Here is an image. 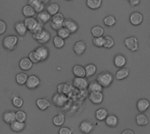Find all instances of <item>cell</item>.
<instances>
[{
  "label": "cell",
  "mask_w": 150,
  "mask_h": 134,
  "mask_svg": "<svg viewBox=\"0 0 150 134\" xmlns=\"http://www.w3.org/2000/svg\"><path fill=\"white\" fill-rule=\"evenodd\" d=\"M71 33H70V32L66 28V27H64V26H62L61 29H59L58 31H57V35L58 36H60L61 38H62V39H68L69 37V35H70Z\"/></svg>",
  "instance_id": "cell-41"
},
{
  "label": "cell",
  "mask_w": 150,
  "mask_h": 134,
  "mask_svg": "<svg viewBox=\"0 0 150 134\" xmlns=\"http://www.w3.org/2000/svg\"><path fill=\"white\" fill-rule=\"evenodd\" d=\"M93 128H94L93 124H92L91 121H88V120L83 121V122L80 124V126H79V129H80L81 133H83L84 134L91 133L92 132Z\"/></svg>",
  "instance_id": "cell-13"
},
{
  "label": "cell",
  "mask_w": 150,
  "mask_h": 134,
  "mask_svg": "<svg viewBox=\"0 0 150 134\" xmlns=\"http://www.w3.org/2000/svg\"><path fill=\"white\" fill-rule=\"evenodd\" d=\"M53 42H54V46L56 48H58V49L62 48V47H64V45H65V40H64V39L61 38V37L58 36V35H56V36L54 37Z\"/></svg>",
  "instance_id": "cell-39"
},
{
  "label": "cell",
  "mask_w": 150,
  "mask_h": 134,
  "mask_svg": "<svg viewBox=\"0 0 150 134\" xmlns=\"http://www.w3.org/2000/svg\"><path fill=\"white\" fill-rule=\"evenodd\" d=\"M73 133V131L72 129L69 128V127H66V126H62L59 129V132L58 134H72Z\"/></svg>",
  "instance_id": "cell-47"
},
{
  "label": "cell",
  "mask_w": 150,
  "mask_h": 134,
  "mask_svg": "<svg viewBox=\"0 0 150 134\" xmlns=\"http://www.w3.org/2000/svg\"><path fill=\"white\" fill-rule=\"evenodd\" d=\"M52 101L54 103V104L57 107H62L66 104L67 101H68V97L65 94H62V93H57L54 94L53 96Z\"/></svg>",
  "instance_id": "cell-6"
},
{
  "label": "cell",
  "mask_w": 150,
  "mask_h": 134,
  "mask_svg": "<svg viewBox=\"0 0 150 134\" xmlns=\"http://www.w3.org/2000/svg\"><path fill=\"white\" fill-rule=\"evenodd\" d=\"M33 63L28 57H24L19 61V68L23 71H28L32 68Z\"/></svg>",
  "instance_id": "cell-17"
},
{
  "label": "cell",
  "mask_w": 150,
  "mask_h": 134,
  "mask_svg": "<svg viewBox=\"0 0 150 134\" xmlns=\"http://www.w3.org/2000/svg\"><path fill=\"white\" fill-rule=\"evenodd\" d=\"M116 23H117V20L115 17H113L112 15H108L104 18V24L106 26H109V27L113 26L114 25H116Z\"/></svg>",
  "instance_id": "cell-40"
},
{
  "label": "cell",
  "mask_w": 150,
  "mask_h": 134,
  "mask_svg": "<svg viewBox=\"0 0 150 134\" xmlns=\"http://www.w3.org/2000/svg\"><path fill=\"white\" fill-rule=\"evenodd\" d=\"M33 37L35 40H37L40 44H46L47 43L49 40H50V33L46 31L45 29L38 32H35V33H33Z\"/></svg>",
  "instance_id": "cell-4"
},
{
  "label": "cell",
  "mask_w": 150,
  "mask_h": 134,
  "mask_svg": "<svg viewBox=\"0 0 150 134\" xmlns=\"http://www.w3.org/2000/svg\"><path fill=\"white\" fill-rule=\"evenodd\" d=\"M36 105L40 111H46L47 108L50 107L51 104L47 98H39L36 100Z\"/></svg>",
  "instance_id": "cell-22"
},
{
  "label": "cell",
  "mask_w": 150,
  "mask_h": 134,
  "mask_svg": "<svg viewBox=\"0 0 150 134\" xmlns=\"http://www.w3.org/2000/svg\"><path fill=\"white\" fill-rule=\"evenodd\" d=\"M105 39V41H104V47L105 48H112L114 45H115V41H114V39L110 36V35H106L104 37Z\"/></svg>",
  "instance_id": "cell-38"
},
{
  "label": "cell",
  "mask_w": 150,
  "mask_h": 134,
  "mask_svg": "<svg viewBox=\"0 0 150 134\" xmlns=\"http://www.w3.org/2000/svg\"><path fill=\"white\" fill-rule=\"evenodd\" d=\"M113 75L110 72H103L97 76L96 81L104 88H108L113 82Z\"/></svg>",
  "instance_id": "cell-2"
},
{
  "label": "cell",
  "mask_w": 150,
  "mask_h": 134,
  "mask_svg": "<svg viewBox=\"0 0 150 134\" xmlns=\"http://www.w3.org/2000/svg\"><path fill=\"white\" fill-rule=\"evenodd\" d=\"M2 119L4 123L11 125L12 122H14L16 120V112H14L12 111H7L4 112V114L2 116Z\"/></svg>",
  "instance_id": "cell-16"
},
{
  "label": "cell",
  "mask_w": 150,
  "mask_h": 134,
  "mask_svg": "<svg viewBox=\"0 0 150 134\" xmlns=\"http://www.w3.org/2000/svg\"><path fill=\"white\" fill-rule=\"evenodd\" d=\"M72 72L76 77H86L85 68L82 65H75L72 68Z\"/></svg>",
  "instance_id": "cell-21"
},
{
  "label": "cell",
  "mask_w": 150,
  "mask_h": 134,
  "mask_svg": "<svg viewBox=\"0 0 150 134\" xmlns=\"http://www.w3.org/2000/svg\"><path fill=\"white\" fill-rule=\"evenodd\" d=\"M27 3H28L29 5L33 7L35 11L38 12V13L44 10V8H45V4H42L40 0H28Z\"/></svg>",
  "instance_id": "cell-24"
},
{
  "label": "cell",
  "mask_w": 150,
  "mask_h": 134,
  "mask_svg": "<svg viewBox=\"0 0 150 134\" xmlns=\"http://www.w3.org/2000/svg\"><path fill=\"white\" fill-rule=\"evenodd\" d=\"M27 118V115L26 113L24 111H16V120L17 121H19V122H25Z\"/></svg>",
  "instance_id": "cell-44"
},
{
  "label": "cell",
  "mask_w": 150,
  "mask_h": 134,
  "mask_svg": "<svg viewBox=\"0 0 150 134\" xmlns=\"http://www.w3.org/2000/svg\"><path fill=\"white\" fill-rule=\"evenodd\" d=\"M121 134H135L134 133V131H132V130H129V129H127V130H125V131H123Z\"/></svg>",
  "instance_id": "cell-51"
},
{
  "label": "cell",
  "mask_w": 150,
  "mask_h": 134,
  "mask_svg": "<svg viewBox=\"0 0 150 134\" xmlns=\"http://www.w3.org/2000/svg\"><path fill=\"white\" fill-rule=\"evenodd\" d=\"M129 74H130L129 68L123 67V68H120L116 72V74H115V78H116L117 80H119V81H121V80H124V79H126L127 77H128Z\"/></svg>",
  "instance_id": "cell-20"
},
{
  "label": "cell",
  "mask_w": 150,
  "mask_h": 134,
  "mask_svg": "<svg viewBox=\"0 0 150 134\" xmlns=\"http://www.w3.org/2000/svg\"><path fill=\"white\" fill-rule=\"evenodd\" d=\"M143 15L139 12V11H134L133 12L130 17H129V20H130V23L133 25H140L142 22H143Z\"/></svg>",
  "instance_id": "cell-9"
},
{
  "label": "cell",
  "mask_w": 150,
  "mask_h": 134,
  "mask_svg": "<svg viewBox=\"0 0 150 134\" xmlns=\"http://www.w3.org/2000/svg\"><path fill=\"white\" fill-rule=\"evenodd\" d=\"M91 34L93 37H101L103 36L104 32H105V30L102 26L100 25H95L91 28Z\"/></svg>",
  "instance_id": "cell-37"
},
{
  "label": "cell",
  "mask_w": 150,
  "mask_h": 134,
  "mask_svg": "<svg viewBox=\"0 0 150 134\" xmlns=\"http://www.w3.org/2000/svg\"><path fill=\"white\" fill-rule=\"evenodd\" d=\"M18 42V39L17 36L8 35V36L4 37V39L3 40V46L6 50L11 51L16 47Z\"/></svg>",
  "instance_id": "cell-3"
},
{
  "label": "cell",
  "mask_w": 150,
  "mask_h": 134,
  "mask_svg": "<svg viewBox=\"0 0 150 134\" xmlns=\"http://www.w3.org/2000/svg\"><path fill=\"white\" fill-rule=\"evenodd\" d=\"M149 107L150 102L148 99H146V98L140 99V100L137 102V109H138V111H139L141 113H143V112H145L146 111H148Z\"/></svg>",
  "instance_id": "cell-18"
},
{
  "label": "cell",
  "mask_w": 150,
  "mask_h": 134,
  "mask_svg": "<svg viewBox=\"0 0 150 134\" xmlns=\"http://www.w3.org/2000/svg\"><path fill=\"white\" fill-rule=\"evenodd\" d=\"M89 99L94 104H100L104 100V95L102 92H90Z\"/></svg>",
  "instance_id": "cell-11"
},
{
  "label": "cell",
  "mask_w": 150,
  "mask_h": 134,
  "mask_svg": "<svg viewBox=\"0 0 150 134\" xmlns=\"http://www.w3.org/2000/svg\"><path fill=\"white\" fill-rule=\"evenodd\" d=\"M105 124L109 127H116L119 124V119L115 115H108L105 118Z\"/></svg>",
  "instance_id": "cell-27"
},
{
  "label": "cell",
  "mask_w": 150,
  "mask_h": 134,
  "mask_svg": "<svg viewBox=\"0 0 150 134\" xmlns=\"http://www.w3.org/2000/svg\"><path fill=\"white\" fill-rule=\"evenodd\" d=\"M103 0H86V5L91 10H98L101 7Z\"/></svg>",
  "instance_id": "cell-28"
},
{
  "label": "cell",
  "mask_w": 150,
  "mask_h": 134,
  "mask_svg": "<svg viewBox=\"0 0 150 134\" xmlns=\"http://www.w3.org/2000/svg\"><path fill=\"white\" fill-rule=\"evenodd\" d=\"M52 16L47 12V11H40V12H39L38 13V15H37V20L40 22V23H41V24H46V23H47L52 18H51Z\"/></svg>",
  "instance_id": "cell-25"
},
{
  "label": "cell",
  "mask_w": 150,
  "mask_h": 134,
  "mask_svg": "<svg viewBox=\"0 0 150 134\" xmlns=\"http://www.w3.org/2000/svg\"><path fill=\"white\" fill-rule=\"evenodd\" d=\"M113 63L115 65V67L120 68H123L126 66L127 64V58L123 55V54H117L114 56V59H113Z\"/></svg>",
  "instance_id": "cell-19"
},
{
  "label": "cell",
  "mask_w": 150,
  "mask_h": 134,
  "mask_svg": "<svg viewBox=\"0 0 150 134\" xmlns=\"http://www.w3.org/2000/svg\"><path fill=\"white\" fill-rule=\"evenodd\" d=\"M28 58H29V59L32 61V62H33V63H34V64L40 62V60L39 59V57H38V55H37L36 52H35V50H34V51H32V52L29 54Z\"/></svg>",
  "instance_id": "cell-46"
},
{
  "label": "cell",
  "mask_w": 150,
  "mask_h": 134,
  "mask_svg": "<svg viewBox=\"0 0 150 134\" xmlns=\"http://www.w3.org/2000/svg\"><path fill=\"white\" fill-rule=\"evenodd\" d=\"M63 26L66 27L70 33H75L78 30V25L73 19H65L63 22Z\"/></svg>",
  "instance_id": "cell-14"
},
{
  "label": "cell",
  "mask_w": 150,
  "mask_h": 134,
  "mask_svg": "<svg viewBox=\"0 0 150 134\" xmlns=\"http://www.w3.org/2000/svg\"><path fill=\"white\" fill-rule=\"evenodd\" d=\"M59 10H60V6H59V4H56V3L50 4L47 7V11L51 16H54V14L58 13V12H59Z\"/></svg>",
  "instance_id": "cell-36"
},
{
  "label": "cell",
  "mask_w": 150,
  "mask_h": 134,
  "mask_svg": "<svg viewBox=\"0 0 150 134\" xmlns=\"http://www.w3.org/2000/svg\"><path fill=\"white\" fill-rule=\"evenodd\" d=\"M11 130L14 133H20L25 128V122H19L15 120L10 125Z\"/></svg>",
  "instance_id": "cell-23"
},
{
  "label": "cell",
  "mask_w": 150,
  "mask_h": 134,
  "mask_svg": "<svg viewBox=\"0 0 150 134\" xmlns=\"http://www.w3.org/2000/svg\"><path fill=\"white\" fill-rule=\"evenodd\" d=\"M88 81L85 77H76L73 79V86L80 90H84L88 88Z\"/></svg>",
  "instance_id": "cell-7"
},
{
  "label": "cell",
  "mask_w": 150,
  "mask_h": 134,
  "mask_svg": "<svg viewBox=\"0 0 150 134\" xmlns=\"http://www.w3.org/2000/svg\"><path fill=\"white\" fill-rule=\"evenodd\" d=\"M25 25H26L28 31L32 33L38 32L41 30H43V24L40 23L37 19H35L33 17L26 18L24 21Z\"/></svg>",
  "instance_id": "cell-1"
},
{
  "label": "cell",
  "mask_w": 150,
  "mask_h": 134,
  "mask_svg": "<svg viewBox=\"0 0 150 134\" xmlns=\"http://www.w3.org/2000/svg\"><path fill=\"white\" fill-rule=\"evenodd\" d=\"M14 29H15V32L18 33V35H19L20 37L25 36L26 34L27 31H28V29H27L26 25H25V23L21 22V21H18L14 25Z\"/></svg>",
  "instance_id": "cell-15"
},
{
  "label": "cell",
  "mask_w": 150,
  "mask_h": 134,
  "mask_svg": "<svg viewBox=\"0 0 150 134\" xmlns=\"http://www.w3.org/2000/svg\"><path fill=\"white\" fill-rule=\"evenodd\" d=\"M35 52H36L39 59L40 60V61H43L47 60L48 58V56H49V51L44 46H40V47H37L35 49Z\"/></svg>",
  "instance_id": "cell-12"
},
{
  "label": "cell",
  "mask_w": 150,
  "mask_h": 134,
  "mask_svg": "<svg viewBox=\"0 0 150 134\" xmlns=\"http://www.w3.org/2000/svg\"><path fill=\"white\" fill-rule=\"evenodd\" d=\"M22 13L25 17L26 18H29V17H33L34 14L36 13L35 10L33 9V7H32L31 5L29 4H26L23 7L22 9Z\"/></svg>",
  "instance_id": "cell-31"
},
{
  "label": "cell",
  "mask_w": 150,
  "mask_h": 134,
  "mask_svg": "<svg viewBox=\"0 0 150 134\" xmlns=\"http://www.w3.org/2000/svg\"><path fill=\"white\" fill-rule=\"evenodd\" d=\"M72 87L68 84V83H61L57 86V92L58 93H62V94H69L71 91Z\"/></svg>",
  "instance_id": "cell-33"
},
{
  "label": "cell",
  "mask_w": 150,
  "mask_h": 134,
  "mask_svg": "<svg viewBox=\"0 0 150 134\" xmlns=\"http://www.w3.org/2000/svg\"><path fill=\"white\" fill-rule=\"evenodd\" d=\"M27 78H28V76L25 73H18V74H17L15 80L18 85H25L27 81Z\"/></svg>",
  "instance_id": "cell-35"
},
{
  "label": "cell",
  "mask_w": 150,
  "mask_h": 134,
  "mask_svg": "<svg viewBox=\"0 0 150 134\" xmlns=\"http://www.w3.org/2000/svg\"><path fill=\"white\" fill-rule=\"evenodd\" d=\"M107 116H108V111H107V110H105L104 108H100V109L97 110V111L95 113V117L98 121L105 120Z\"/></svg>",
  "instance_id": "cell-30"
},
{
  "label": "cell",
  "mask_w": 150,
  "mask_h": 134,
  "mask_svg": "<svg viewBox=\"0 0 150 134\" xmlns=\"http://www.w3.org/2000/svg\"><path fill=\"white\" fill-rule=\"evenodd\" d=\"M104 41H105V39L103 36L101 37H94L93 38V45L97 47H104Z\"/></svg>",
  "instance_id": "cell-45"
},
{
  "label": "cell",
  "mask_w": 150,
  "mask_h": 134,
  "mask_svg": "<svg viewBox=\"0 0 150 134\" xmlns=\"http://www.w3.org/2000/svg\"><path fill=\"white\" fill-rule=\"evenodd\" d=\"M86 48H87V45H86L85 41H83V40L76 41L73 47V50L76 53V54H77V55L83 54L84 52L86 51Z\"/></svg>",
  "instance_id": "cell-10"
},
{
  "label": "cell",
  "mask_w": 150,
  "mask_h": 134,
  "mask_svg": "<svg viewBox=\"0 0 150 134\" xmlns=\"http://www.w3.org/2000/svg\"><path fill=\"white\" fill-rule=\"evenodd\" d=\"M64 122H65V116L62 113H58L53 118V124L55 126L60 127L64 124Z\"/></svg>",
  "instance_id": "cell-29"
},
{
  "label": "cell",
  "mask_w": 150,
  "mask_h": 134,
  "mask_svg": "<svg viewBox=\"0 0 150 134\" xmlns=\"http://www.w3.org/2000/svg\"><path fill=\"white\" fill-rule=\"evenodd\" d=\"M124 44H125L126 47L128 50H130L131 52H136L139 50V40L134 36L127 37L124 40Z\"/></svg>",
  "instance_id": "cell-5"
},
{
  "label": "cell",
  "mask_w": 150,
  "mask_h": 134,
  "mask_svg": "<svg viewBox=\"0 0 150 134\" xmlns=\"http://www.w3.org/2000/svg\"><path fill=\"white\" fill-rule=\"evenodd\" d=\"M97 72V67L93 63H90L85 67V73H86V77H91L93 76Z\"/></svg>",
  "instance_id": "cell-34"
},
{
  "label": "cell",
  "mask_w": 150,
  "mask_h": 134,
  "mask_svg": "<svg viewBox=\"0 0 150 134\" xmlns=\"http://www.w3.org/2000/svg\"><path fill=\"white\" fill-rule=\"evenodd\" d=\"M42 4H48L49 2H50V0H40Z\"/></svg>",
  "instance_id": "cell-52"
},
{
  "label": "cell",
  "mask_w": 150,
  "mask_h": 134,
  "mask_svg": "<svg viewBox=\"0 0 150 134\" xmlns=\"http://www.w3.org/2000/svg\"><path fill=\"white\" fill-rule=\"evenodd\" d=\"M66 1H72V0H66Z\"/></svg>",
  "instance_id": "cell-53"
},
{
  "label": "cell",
  "mask_w": 150,
  "mask_h": 134,
  "mask_svg": "<svg viewBox=\"0 0 150 134\" xmlns=\"http://www.w3.org/2000/svg\"><path fill=\"white\" fill-rule=\"evenodd\" d=\"M6 29H7L6 23L4 20H1L0 19V35L4 34L6 32Z\"/></svg>",
  "instance_id": "cell-48"
},
{
  "label": "cell",
  "mask_w": 150,
  "mask_h": 134,
  "mask_svg": "<svg viewBox=\"0 0 150 134\" xmlns=\"http://www.w3.org/2000/svg\"><path fill=\"white\" fill-rule=\"evenodd\" d=\"M65 18H64V16L62 13H56L54 14V16H52V22L54 23H57V24H63Z\"/></svg>",
  "instance_id": "cell-43"
},
{
  "label": "cell",
  "mask_w": 150,
  "mask_h": 134,
  "mask_svg": "<svg viewBox=\"0 0 150 134\" xmlns=\"http://www.w3.org/2000/svg\"><path fill=\"white\" fill-rule=\"evenodd\" d=\"M52 29L55 30V31H58L59 29H61L62 26H63V24H57V23H54V22H51L50 24Z\"/></svg>",
  "instance_id": "cell-49"
},
{
  "label": "cell",
  "mask_w": 150,
  "mask_h": 134,
  "mask_svg": "<svg viewBox=\"0 0 150 134\" xmlns=\"http://www.w3.org/2000/svg\"><path fill=\"white\" fill-rule=\"evenodd\" d=\"M40 84V80L38 76L36 75H30L27 78V81L25 83V86L29 90H35L37 89Z\"/></svg>",
  "instance_id": "cell-8"
},
{
  "label": "cell",
  "mask_w": 150,
  "mask_h": 134,
  "mask_svg": "<svg viewBox=\"0 0 150 134\" xmlns=\"http://www.w3.org/2000/svg\"><path fill=\"white\" fill-rule=\"evenodd\" d=\"M127 1H128L129 4H130L131 6H133V7L139 5L140 3H141V0H127Z\"/></svg>",
  "instance_id": "cell-50"
},
{
  "label": "cell",
  "mask_w": 150,
  "mask_h": 134,
  "mask_svg": "<svg viewBox=\"0 0 150 134\" xmlns=\"http://www.w3.org/2000/svg\"><path fill=\"white\" fill-rule=\"evenodd\" d=\"M104 87L99 84L97 81L95 82H91L89 85H88V90L89 92H102L103 91Z\"/></svg>",
  "instance_id": "cell-26"
},
{
  "label": "cell",
  "mask_w": 150,
  "mask_h": 134,
  "mask_svg": "<svg viewBox=\"0 0 150 134\" xmlns=\"http://www.w3.org/2000/svg\"><path fill=\"white\" fill-rule=\"evenodd\" d=\"M136 124L140 126H145L149 124V118L146 115H144L143 113H141L139 115L136 116Z\"/></svg>",
  "instance_id": "cell-32"
},
{
  "label": "cell",
  "mask_w": 150,
  "mask_h": 134,
  "mask_svg": "<svg viewBox=\"0 0 150 134\" xmlns=\"http://www.w3.org/2000/svg\"><path fill=\"white\" fill-rule=\"evenodd\" d=\"M11 104H12V105H13L15 108L19 109V108H21V107L23 106V104H24V101H23V99H22L20 97L16 96V97H14L12 98V100H11Z\"/></svg>",
  "instance_id": "cell-42"
}]
</instances>
